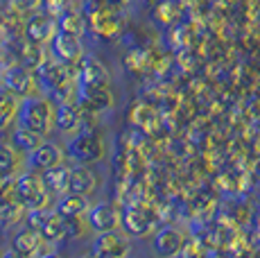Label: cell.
Here are the masks:
<instances>
[{"instance_id":"obj_1","label":"cell","mask_w":260,"mask_h":258,"mask_svg":"<svg viewBox=\"0 0 260 258\" xmlns=\"http://www.w3.org/2000/svg\"><path fill=\"white\" fill-rule=\"evenodd\" d=\"M52 111L54 109L48 98L25 95L16 109L18 125L32 129V132L41 134V136H48L50 129H52Z\"/></svg>"},{"instance_id":"obj_2","label":"cell","mask_w":260,"mask_h":258,"mask_svg":"<svg viewBox=\"0 0 260 258\" xmlns=\"http://www.w3.org/2000/svg\"><path fill=\"white\" fill-rule=\"evenodd\" d=\"M104 152H107L104 150V141L95 129H82V132L77 129L71 141L66 143V154L75 163L93 166V163L102 161Z\"/></svg>"},{"instance_id":"obj_3","label":"cell","mask_w":260,"mask_h":258,"mask_svg":"<svg viewBox=\"0 0 260 258\" xmlns=\"http://www.w3.org/2000/svg\"><path fill=\"white\" fill-rule=\"evenodd\" d=\"M88 254L95 258H122L132 254V240L124 233L116 231H104V233H95L91 249Z\"/></svg>"},{"instance_id":"obj_4","label":"cell","mask_w":260,"mask_h":258,"mask_svg":"<svg viewBox=\"0 0 260 258\" xmlns=\"http://www.w3.org/2000/svg\"><path fill=\"white\" fill-rule=\"evenodd\" d=\"M14 195L25 208H41L48 202V190L37 172H25L14 181Z\"/></svg>"},{"instance_id":"obj_5","label":"cell","mask_w":260,"mask_h":258,"mask_svg":"<svg viewBox=\"0 0 260 258\" xmlns=\"http://www.w3.org/2000/svg\"><path fill=\"white\" fill-rule=\"evenodd\" d=\"M152 213L141 204L120 206V229L127 238H145L152 231Z\"/></svg>"},{"instance_id":"obj_6","label":"cell","mask_w":260,"mask_h":258,"mask_svg":"<svg viewBox=\"0 0 260 258\" xmlns=\"http://www.w3.org/2000/svg\"><path fill=\"white\" fill-rule=\"evenodd\" d=\"M86 224L93 233L120 229V206L113 204V202H98V204L88 206Z\"/></svg>"},{"instance_id":"obj_7","label":"cell","mask_w":260,"mask_h":258,"mask_svg":"<svg viewBox=\"0 0 260 258\" xmlns=\"http://www.w3.org/2000/svg\"><path fill=\"white\" fill-rule=\"evenodd\" d=\"M79 86H111V71L95 54H82L79 59Z\"/></svg>"},{"instance_id":"obj_8","label":"cell","mask_w":260,"mask_h":258,"mask_svg":"<svg viewBox=\"0 0 260 258\" xmlns=\"http://www.w3.org/2000/svg\"><path fill=\"white\" fill-rule=\"evenodd\" d=\"M50 50L52 57L61 63H75L82 59L84 54V46H82V37H75L68 32H54L50 39Z\"/></svg>"},{"instance_id":"obj_9","label":"cell","mask_w":260,"mask_h":258,"mask_svg":"<svg viewBox=\"0 0 260 258\" xmlns=\"http://www.w3.org/2000/svg\"><path fill=\"white\" fill-rule=\"evenodd\" d=\"M39 73V82L43 84V88L50 93H59L63 86L68 84V73H66V63L57 61V59H43L37 68Z\"/></svg>"},{"instance_id":"obj_10","label":"cell","mask_w":260,"mask_h":258,"mask_svg":"<svg viewBox=\"0 0 260 258\" xmlns=\"http://www.w3.org/2000/svg\"><path fill=\"white\" fill-rule=\"evenodd\" d=\"M183 245H186V238L179 229L174 227H163L154 233L152 238V251L156 256H177L183 254Z\"/></svg>"},{"instance_id":"obj_11","label":"cell","mask_w":260,"mask_h":258,"mask_svg":"<svg viewBox=\"0 0 260 258\" xmlns=\"http://www.w3.org/2000/svg\"><path fill=\"white\" fill-rule=\"evenodd\" d=\"M61 158H63V152L57 143L41 141L39 147H34L27 154V166H29V170H34V172H43V170H48V168L61 163Z\"/></svg>"},{"instance_id":"obj_12","label":"cell","mask_w":260,"mask_h":258,"mask_svg":"<svg viewBox=\"0 0 260 258\" xmlns=\"http://www.w3.org/2000/svg\"><path fill=\"white\" fill-rule=\"evenodd\" d=\"M68 192H77V195H93L98 190V177L86 163H77L75 168L68 170Z\"/></svg>"},{"instance_id":"obj_13","label":"cell","mask_w":260,"mask_h":258,"mask_svg":"<svg viewBox=\"0 0 260 258\" xmlns=\"http://www.w3.org/2000/svg\"><path fill=\"white\" fill-rule=\"evenodd\" d=\"M39 236H41L43 242H61V240H68V224H66V217H61L59 213L52 211H46L43 220L39 222L37 227Z\"/></svg>"},{"instance_id":"obj_14","label":"cell","mask_w":260,"mask_h":258,"mask_svg":"<svg viewBox=\"0 0 260 258\" xmlns=\"http://www.w3.org/2000/svg\"><path fill=\"white\" fill-rule=\"evenodd\" d=\"M52 127L61 134H75L82 127V111L71 102H61L52 111Z\"/></svg>"},{"instance_id":"obj_15","label":"cell","mask_w":260,"mask_h":258,"mask_svg":"<svg viewBox=\"0 0 260 258\" xmlns=\"http://www.w3.org/2000/svg\"><path fill=\"white\" fill-rule=\"evenodd\" d=\"M54 32H57V23L48 14H34L27 21V25H25V34H27L29 43H34V46L48 43Z\"/></svg>"},{"instance_id":"obj_16","label":"cell","mask_w":260,"mask_h":258,"mask_svg":"<svg viewBox=\"0 0 260 258\" xmlns=\"http://www.w3.org/2000/svg\"><path fill=\"white\" fill-rule=\"evenodd\" d=\"M88 197L77 195V192H61V197L54 204V213H59L61 217H82L88 211Z\"/></svg>"},{"instance_id":"obj_17","label":"cell","mask_w":260,"mask_h":258,"mask_svg":"<svg viewBox=\"0 0 260 258\" xmlns=\"http://www.w3.org/2000/svg\"><path fill=\"white\" fill-rule=\"evenodd\" d=\"M86 25H91V29L98 37H113L118 32V23L116 16H113L111 9L107 7H98L91 16L86 18Z\"/></svg>"},{"instance_id":"obj_18","label":"cell","mask_w":260,"mask_h":258,"mask_svg":"<svg viewBox=\"0 0 260 258\" xmlns=\"http://www.w3.org/2000/svg\"><path fill=\"white\" fill-rule=\"evenodd\" d=\"M5 88L14 93V95H27L29 88H32V75L25 66H12L5 73Z\"/></svg>"},{"instance_id":"obj_19","label":"cell","mask_w":260,"mask_h":258,"mask_svg":"<svg viewBox=\"0 0 260 258\" xmlns=\"http://www.w3.org/2000/svg\"><path fill=\"white\" fill-rule=\"evenodd\" d=\"M41 236H39L37 229H32V227H25V229H18L14 233L12 238V247L16 254L21 256H32L34 251L39 249V245H41Z\"/></svg>"},{"instance_id":"obj_20","label":"cell","mask_w":260,"mask_h":258,"mask_svg":"<svg viewBox=\"0 0 260 258\" xmlns=\"http://www.w3.org/2000/svg\"><path fill=\"white\" fill-rule=\"evenodd\" d=\"M68 170L71 168L61 166V163H57V166L48 168V170L41 172V181L43 186H46V190L50 192H66V186H68Z\"/></svg>"},{"instance_id":"obj_21","label":"cell","mask_w":260,"mask_h":258,"mask_svg":"<svg viewBox=\"0 0 260 258\" xmlns=\"http://www.w3.org/2000/svg\"><path fill=\"white\" fill-rule=\"evenodd\" d=\"M41 141H43L41 134H37V132H32V129L18 125V127H16V132L12 134V143H9V145H12L16 152L29 154V152L34 150V147H39V143H41Z\"/></svg>"},{"instance_id":"obj_22","label":"cell","mask_w":260,"mask_h":258,"mask_svg":"<svg viewBox=\"0 0 260 258\" xmlns=\"http://www.w3.org/2000/svg\"><path fill=\"white\" fill-rule=\"evenodd\" d=\"M57 29H59V32L75 34V37H82V34L86 32V18H84L79 12H71V9H63V12L59 14Z\"/></svg>"},{"instance_id":"obj_23","label":"cell","mask_w":260,"mask_h":258,"mask_svg":"<svg viewBox=\"0 0 260 258\" xmlns=\"http://www.w3.org/2000/svg\"><path fill=\"white\" fill-rule=\"evenodd\" d=\"M16 109H18L16 95L9 88L0 86V129H5L16 118Z\"/></svg>"},{"instance_id":"obj_24","label":"cell","mask_w":260,"mask_h":258,"mask_svg":"<svg viewBox=\"0 0 260 258\" xmlns=\"http://www.w3.org/2000/svg\"><path fill=\"white\" fill-rule=\"evenodd\" d=\"M16 166V150L7 143H0V172H9Z\"/></svg>"},{"instance_id":"obj_25","label":"cell","mask_w":260,"mask_h":258,"mask_svg":"<svg viewBox=\"0 0 260 258\" xmlns=\"http://www.w3.org/2000/svg\"><path fill=\"white\" fill-rule=\"evenodd\" d=\"M145 59H147L145 50H138V48H134V50L127 54V59H124V66H127L129 71H138V68L145 66Z\"/></svg>"},{"instance_id":"obj_26","label":"cell","mask_w":260,"mask_h":258,"mask_svg":"<svg viewBox=\"0 0 260 258\" xmlns=\"http://www.w3.org/2000/svg\"><path fill=\"white\" fill-rule=\"evenodd\" d=\"M104 3H107L111 9H118V12H120V9H127L134 0H104Z\"/></svg>"},{"instance_id":"obj_27","label":"cell","mask_w":260,"mask_h":258,"mask_svg":"<svg viewBox=\"0 0 260 258\" xmlns=\"http://www.w3.org/2000/svg\"><path fill=\"white\" fill-rule=\"evenodd\" d=\"M134 3H141L143 7H149V5H154V0H134Z\"/></svg>"}]
</instances>
